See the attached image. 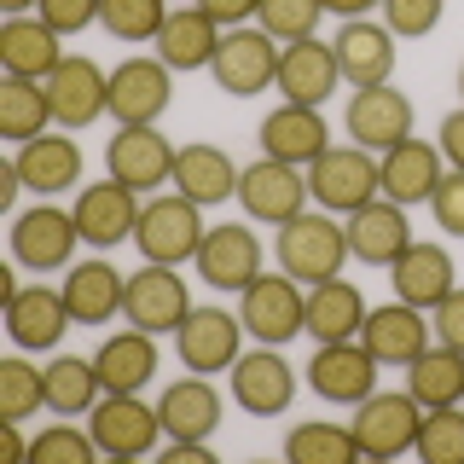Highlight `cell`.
I'll return each mask as SVG.
<instances>
[{
    "instance_id": "17",
    "label": "cell",
    "mask_w": 464,
    "mask_h": 464,
    "mask_svg": "<svg viewBox=\"0 0 464 464\" xmlns=\"http://www.w3.org/2000/svg\"><path fill=\"white\" fill-rule=\"evenodd\" d=\"M140 192L134 186H122V180H93V186H82L76 203H70V215H76V232H82V244H93V250H116V244H128L134 238V221H140Z\"/></svg>"
},
{
    "instance_id": "42",
    "label": "cell",
    "mask_w": 464,
    "mask_h": 464,
    "mask_svg": "<svg viewBox=\"0 0 464 464\" xmlns=\"http://www.w3.org/2000/svg\"><path fill=\"white\" fill-rule=\"evenodd\" d=\"M418 459L424 464H464V401L459 406H430L424 412Z\"/></svg>"
},
{
    "instance_id": "4",
    "label": "cell",
    "mask_w": 464,
    "mask_h": 464,
    "mask_svg": "<svg viewBox=\"0 0 464 464\" xmlns=\"http://www.w3.org/2000/svg\"><path fill=\"white\" fill-rule=\"evenodd\" d=\"M238 319L256 343L267 348H285L290 337L308 331V285L290 279V273H261L250 290H238Z\"/></svg>"
},
{
    "instance_id": "1",
    "label": "cell",
    "mask_w": 464,
    "mask_h": 464,
    "mask_svg": "<svg viewBox=\"0 0 464 464\" xmlns=\"http://www.w3.org/2000/svg\"><path fill=\"white\" fill-rule=\"evenodd\" d=\"M279 267L290 273V279H302V285H325V279H337L343 273V261H348V227H343V215H331V209H302L296 221H285L279 227Z\"/></svg>"
},
{
    "instance_id": "6",
    "label": "cell",
    "mask_w": 464,
    "mask_h": 464,
    "mask_svg": "<svg viewBox=\"0 0 464 464\" xmlns=\"http://www.w3.org/2000/svg\"><path fill=\"white\" fill-rule=\"evenodd\" d=\"M192 267L209 290H250L267 273V244H261L256 221H221L203 232Z\"/></svg>"
},
{
    "instance_id": "8",
    "label": "cell",
    "mask_w": 464,
    "mask_h": 464,
    "mask_svg": "<svg viewBox=\"0 0 464 464\" xmlns=\"http://www.w3.org/2000/svg\"><path fill=\"white\" fill-rule=\"evenodd\" d=\"M279 53L285 47L261 24H238V29H227V35H221L209 76L232 99H256V93H267V87L279 82Z\"/></svg>"
},
{
    "instance_id": "37",
    "label": "cell",
    "mask_w": 464,
    "mask_h": 464,
    "mask_svg": "<svg viewBox=\"0 0 464 464\" xmlns=\"http://www.w3.org/2000/svg\"><path fill=\"white\" fill-rule=\"evenodd\" d=\"M99 395H105V383H99V366H93V360H82V354H53L47 360V412H58V418H87Z\"/></svg>"
},
{
    "instance_id": "20",
    "label": "cell",
    "mask_w": 464,
    "mask_h": 464,
    "mask_svg": "<svg viewBox=\"0 0 464 464\" xmlns=\"http://www.w3.org/2000/svg\"><path fill=\"white\" fill-rule=\"evenodd\" d=\"M174 105V70L163 58H122L111 70V116L116 128L128 122H163V111Z\"/></svg>"
},
{
    "instance_id": "48",
    "label": "cell",
    "mask_w": 464,
    "mask_h": 464,
    "mask_svg": "<svg viewBox=\"0 0 464 464\" xmlns=\"http://www.w3.org/2000/svg\"><path fill=\"white\" fill-rule=\"evenodd\" d=\"M430 325H435V343H447V348L464 354V285L441 302V308H430Z\"/></svg>"
},
{
    "instance_id": "10",
    "label": "cell",
    "mask_w": 464,
    "mask_h": 464,
    "mask_svg": "<svg viewBox=\"0 0 464 464\" xmlns=\"http://www.w3.org/2000/svg\"><path fill=\"white\" fill-rule=\"evenodd\" d=\"M232 383V406L250 418H279L290 412V401H296V366L285 360V348H244L238 360H232L227 372Z\"/></svg>"
},
{
    "instance_id": "11",
    "label": "cell",
    "mask_w": 464,
    "mask_h": 464,
    "mask_svg": "<svg viewBox=\"0 0 464 464\" xmlns=\"http://www.w3.org/2000/svg\"><path fill=\"white\" fill-rule=\"evenodd\" d=\"M76 244H82L76 215L58 209L53 198H41L35 209L12 215V256H18V267H29V273H64L70 261H76Z\"/></svg>"
},
{
    "instance_id": "47",
    "label": "cell",
    "mask_w": 464,
    "mask_h": 464,
    "mask_svg": "<svg viewBox=\"0 0 464 464\" xmlns=\"http://www.w3.org/2000/svg\"><path fill=\"white\" fill-rule=\"evenodd\" d=\"M35 12H41V18H47V24L58 29V35L70 41V35H82L87 24H99V12H105V0H41Z\"/></svg>"
},
{
    "instance_id": "36",
    "label": "cell",
    "mask_w": 464,
    "mask_h": 464,
    "mask_svg": "<svg viewBox=\"0 0 464 464\" xmlns=\"http://www.w3.org/2000/svg\"><path fill=\"white\" fill-rule=\"evenodd\" d=\"M406 389H412V401L424 406H459L464 401V354L447 343H430L424 354L406 366Z\"/></svg>"
},
{
    "instance_id": "44",
    "label": "cell",
    "mask_w": 464,
    "mask_h": 464,
    "mask_svg": "<svg viewBox=\"0 0 464 464\" xmlns=\"http://www.w3.org/2000/svg\"><path fill=\"white\" fill-rule=\"evenodd\" d=\"M93 459H99L93 430H76V424H53L29 441V464H93Z\"/></svg>"
},
{
    "instance_id": "54",
    "label": "cell",
    "mask_w": 464,
    "mask_h": 464,
    "mask_svg": "<svg viewBox=\"0 0 464 464\" xmlns=\"http://www.w3.org/2000/svg\"><path fill=\"white\" fill-rule=\"evenodd\" d=\"M6 453H12V459H29V441L18 435V424H6Z\"/></svg>"
},
{
    "instance_id": "43",
    "label": "cell",
    "mask_w": 464,
    "mask_h": 464,
    "mask_svg": "<svg viewBox=\"0 0 464 464\" xmlns=\"http://www.w3.org/2000/svg\"><path fill=\"white\" fill-rule=\"evenodd\" d=\"M319 18H325V0H261V12H256V24L267 29L279 47H290V41H308Z\"/></svg>"
},
{
    "instance_id": "19",
    "label": "cell",
    "mask_w": 464,
    "mask_h": 464,
    "mask_svg": "<svg viewBox=\"0 0 464 464\" xmlns=\"http://www.w3.org/2000/svg\"><path fill=\"white\" fill-rule=\"evenodd\" d=\"M343 128H348V140H354V145H366V151L383 157L389 145L412 140V99H406L395 82H383V87H360V93H348Z\"/></svg>"
},
{
    "instance_id": "3",
    "label": "cell",
    "mask_w": 464,
    "mask_h": 464,
    "mask_svg": "<svg viewBox=\"0 0 464 464\" xmlns=\"http://www.w3.org/2000/svg\"><path fill=\"white\" fill-rule=\"evenodd\" d=\"M360 441V459H401V453H418V430H424V406L412 401V389H372L366 401L354 406L348 418Z\"/></svg>"
},
{
    "instance_id": "56",
    "label": "cell",
    "mask_w": 464,
    "mask_h": 464,
    "mask_svg": "<svg viewBox=\"0 0 464 464\" xmlns=\"http://www.w3.org/2000/svg\"><path fill=\"white\" fill-rule=\"evenodd\" d=\"M459 105H464V64H459Z\"/></svg>"
},
{
    "instance_id": "31",
    "label": "cell",
    "mask_w": 464,
    "mask_h": 464,
    "mask_svg": "<svg viewBox=\"0 0 464 464\" xmlns=\"http://www.w3.org/2000/svg\"><path fill=\"white\" fill-rule=\"evenodd\" d=\"M157 412H163L169 441H215L227 401L203 372H192V377H180V383H169L163 395H157Z\"/></svg>"
},
{
    "instance_id": "9",
    "label": "cell",
    "mask_w": 464,
    "mask_h": 464,
    "mask_svg": "<svg viewBox=\"0 0 464 464\" xmlns=\"http://www.w3.org/2000/svg\"><path fill=\"white\" fill-rule=\"evenodd\" d=\"M87 430H93V441H99L105 459H145V453H157V447L169 441L157 406H145L140 395H111V389L93 401Z\"/></svg>"
},
{
    "instance_id": "34",
    "label": "cell",
    "mask_w": 464,
    "mask_h": 464,
    "mask_svg": "<svg viewBox=\"0 0 464 464\" xmlns=\"http://www.w3.org/2000/svg\"><path fill=\"white\" fill-rule=\"evenodd\" d=\"M93 366H99V383H105L111 395H140V389L157 377V337L140 331V325L111 331V337L99 343Z\"/></svg>"
},
{
    "instance_id": "7",
    "label": "cell",
    "mask_w": 464,
    "mask_h": 464,
    "mask_svg": "<svg viewBox=\"0 0 464 464\" xmlns=\"http://www.w3.org/2000/svg\"><path fill=\"white\" fill-rule=\"evenodd\" d=\"M238 203H244V221H256V227H273V232H279L285 221H296L302 209H314L308 169L279 163V157H256V163H244Z\"/></svg>"
},
{
    "instance_id": "22",
    "label": "cell",
    "mask_w": 464,
    "mask_h": 464,
    "mask_svg": "<svg viewBox=\"0 0 464 464\" xmlns=\"http://www.w3.org/2000/svg\"><path fill=\"white\" fill-rule=\"evenodd\" d=\"M256 140H261V157H279V163L308 169L314 157L331 151V122H325L319 105H290V99H279V111L261 116Z\"/></svg>"
},
{
    "instance_id": "5",
    "label": "cell",
    "mask_w": 464,
    "mask_h": 464,
    "mask_svg": "<svg viewBox=\"0 0 464 464\" xmlns=\"http://www.w3.org/2000/svg\"><path fill=\"white\" fill-rule=\"evenodd\" d=\"M308 192L319 209L331 215H354L360 203L383 198V174H377V151H366V145H331L325 157H314L308 163Z\"/></svg>"
},
{
    "instance_id": "45",
    "label": "cell",
    "mask_w": 464,
    "mask_h": 464,
    "mask_svg": "<svg viewBox=\"0 0 464 464\" xmlns=\"http://www.w3.org/2000/svg\"><path fill=\"white\" fill-rule=\"evenodd\" d=\"M441 12L447 0H383V24L395 29L401 41H424L441 29Z\"/></svg>"
},
{
    "instance_id": "16",
    "label": "cell",
    "mask_w": 464,
    "mask_h": 464,
    "mask_svg": "<svg viewBox=\"0 0 464 464\" xmlns=\"http://www.w3.org/2000/svg\"><path fill=\"white\" fill-rule=\"evenodd\" d=\"M47 99H53V122L64 134H76V128L111 116V70H99L82 53H64V64L47 76Z\"/></svg>"
},
{
    "instance_id": "55",
    "label": "cell",
    "mask_w": 464,
    "mask_h": 464,
    "mask_svg": "<svg viewBox=\"0 0 464 464\" xmlns=\"http://www.w3.org/2000/svg\"><path fill=\"white\" fill-rule=\"evenodd\" d=\"M41 0H0V12H6V18H24V12H35Z\"/></svg>"
},
{
    "instance_id": "30",
    "label": "cell",
    "mask_w": 464,
    "mask_h": 464,
    "mask_svg": "<svg viewBox=\"0 0 464 464\" xmlns=\"http://www.w3.org/2000/svg\"><path fill=\"white\" fill-rule=\"evenodd\" d=\"M58 64H64V35H58L41 12H24V18L0 24V70H6V76L47 82Z\"/></svg>"
},
{
    "instance_id": "14",
    "label": "cell",
    "mask_w": 464,
    "mask_h": 464,
    "mask_svg": "<svg viewBox=\"0 0 464 464\" xmlns=\"http://www.w3.org/2000/svg\"><path fill=\"white\" fill-rule=\"evenodd\" d=\"M192 314V296H186V279L180 267H163V261H145L140 273H128V302H122V319L151 337H174L180 319Z\"/></svg>"
},
{
    "instance_id": "12",
    "label": "cell",
    "mask_w": 464,
    "mask_h": 464,
    "mask_svg": "<svg viewBox=\"0 0 464 464\" xmlns=\"http://www.w3.org/2000/svg\"><path fill=\"white\" fill-rule=\"evenodd\" d=\"M174 151H180V145L163 140L157 122H128V128H116V134L105 140V174L122 180V186H134L140 198H151L157 186H169Z\"/></svg>"
},
{
    "instance_id": "41",
    "label": "cell",
    "mask_w": 464,
    "mask_h": 464,
    "mask_svg": "<svg viewBox=\"0 0 464 464\" xmlns=\"http://www.w3.org/2000/svg\"><path fill=\"white\" fill-rule=\"evenodd\" d=\"M169 18V0H105L99 12V29L122 47H140V41H157V29Z\"/></svg>"
},
{
    "instance_id": "21",
    "label": "cell",
    "mask_w": 464,
    "mask_h": 464,
    "mask_svg": "<svg viewBox=\"0 0 464 464\" xmlns=\"http://www.w3.org/2000/svg\"><path fill=\"white\" fill-rule=\"evenodd\" d=\"M70 325H76V319H70V302H64V290H53V285H18L6 296V337L18 343L24 354L58 348Z\"/></svg>"
},
{
    "instance_id": "49",
    "label": "cell",
    "mask_w": 464,
    "mask_h": 464,
    "mask_svg": "<svg viewBox=\"0 0 464 464\" xmlns=\"http://www.w3.org/2000/svg\"><path fill=\"white\" fill-rule=\"evenodd\" d=\"M435 145H441L447 169H464V105L441 116V128H435Z\"/></svg>"
},
{
    "instance_id": "51",
    "label": "cell",
    "mask_w": 464,
    "mask_h": 464,
    "mask_svg": "<svg viewBox=\"0 0 464 464\" xmlns=\"http://www.w3.org/2000/svg\"><path fill=\"white\" fill-rule=\"evenodd\" d=\"M163 464H215V447L209 441H169Z\"/></svg>"
},
{
    "instance_id": "13",
    "label": "cell",
    "mask_w": 464,
    "mask_h": 464,
    "mask_svg": "<svg viewBox=\"0 0 464 464\" xmlns=\"http://www.w3.org/2000/svg\"><path fill=\"white\" fill-rule=\"evenodd\" d=\"M244 319L238 314H227V308H192L180 319V331H174V354H180V366L186 372H203V377H215V372H232V360L244 354Z\"/></svg>"
},
{
    "instance_id": "26",
    "label": "cell",
    "mask_w": 464,
    "mask_h": 464,
    "mask_svg": "<svg viewBox=\"0 0 464 464\" xmlns=\"http://www.w3.org/2000/svg\"><path fill=\"white\" fill-rule=\"evenodd\" d=\"M360 343L377 354V366H412L418 354L435 343V325L424 308H412V302H383V308L366 314V325H360Z\"/></svg>"
},
{
    "instance_id": "50",
    "label": "cell",
    "mask_w": 464,
    "mask_h": 464,
    "mask_svg": "<svg viewBox=\"0 0 464 464\" xmlns=\"http://www.w3.org/2000/svg\"><path fill=\"white\" fill-rule=\"evenodd\" d=\"M192 6H203L221 29H238V24H250L261 12V0H192Z\"/></svg>"
},
{
    "instance_id": "39",
    "label": "cell",
    "mask_w": 464,
    "mask_h": 464,
    "mask_svg": "<svg viewBox=\"0 0 464 464\" xmlns=\"http://www.w3.org/2000/svg\"><path fill=\"white\" fill-rule=\"evenodd\" d=\"M285 459L290 464H354L360 441L348 424H331V418H302V424L285 430Z\"/></svg>"
},
{
    "instance_id": "40",
    "label": "cell",
    "mask_w": 464,
    "mask_h": 464,
    "mask_svg": "<svg viewBox=\"0 0 464 464\" xmlns=\"http://www.w3.org/2000/svg\"><path fill=\"white\" fill-rule=\"evenodd\" d=\"M47 406V372H35L24 354L0 360V424H24Z\"/></svg>"
},
{
    "instance_id": "38",
    "label": "cell",
    "mask_w": 464,
    "mask_h": 464,
    "mask_svg": "<svg viewBox=\"0 0 464 464\" xmlns=\"http://www.w3.org/2000/svg\"><path fill=\"white\" fill-rule=\"evenodd\" d=\"M53 122V99H47V82H24V76H6L0 82V140L24 145V140H41Z\"/></svg>"
},
{
    "instance_id": "32",
    "label": "cell",
    "mask_w": 464,
    "mask_h": 464,
    "mask_svg": "<svg viewBox=\"0 0 464 464\" xmlns=\"http://www.w3.org/2000/svg\"><path fill=\"white\" fill-rule=\"evenodd\" d=\"M18 174H24V192L35 198H64V192H82V145L58 128V134H41V140H24L18 145Z\"/></svg>"
},
{
    "instance_id": "25",
    "label": "cell",
    "mask_w": 464,
    "mask_h": 464,
    "mask_svg": "<svg viewBox=\"0 0 464 464\" xmlns=\"http://www.w3.org/2000/svg\"><path fill=\"white\" fill-rule=\"evenodd\" d=\"M238 180H244V169L232 163L221 145H209V140H186L180 151H174V174H169V186H174L180 198H192L198 209L232 203V198H238Z\"/></svg>"
},
{
    "instance_id": "15",
    "label": "cell",
    "mask_w": 464,
    "mask_h": 464,
    "mask_svg": "<svg viewBox=\"0 0 464 464\" xmlns=\"http://www.w3.org/2000/svg\"><path fill=\"white\" fill-rule=\"evenodd\" d=\"M308 389L325 406H360L377 389V354L360 337L348 343H319L308 360Z\"/></svg>"
},
{
    "instance_id": "52",
    "label": "cell",
    "mask_w": 464,
    "mask_h": 464,
    "mask_svg": "<svg viewBox=\"0 0 464 464\" xmlns=\"http://www.w3.org/2000/svg\"><path fill=\"white\" fill-rule=\"evenodd\" d=\"M325 12H337V18H372V12H383V0H325Z\"/></svg>"
},
{
    "instance_id": "27",
    "label": "cell",
    "mask_w": 464,
    "mask_h": 464,
    "mask_svg": "<svg viewBox=\"0 0 464 464\" xmlns=\"http://www.w3.org/2000/svg\"><path fill=\"white\" fill-rule=\"evenodd\" d=\"M279 99H290V105H319L325 111V99L343 87V70H337V47L331 41H290V47L279 53Z\"/></svg>"
},
{
    "instance_id": "23",
    "label": "cell",
    "mask_w": 464,
    "mask_h": 464,
    "mask_svg": "<svg viewBox=\"0 0 464 464\" xmlns=\"http://www.w3.org/2000/svg\"><path fill=\"white\" fill-rule=\"evenodd\" d=\"M221 35L227 29L209 18L203 6H192V0H180V6H169V18L163 29H157V58L174 70V76H198V70H209L215 64V47H221Z\"/></svg>"
},
{
    "instance_id": "2",
    "label": "cell",
    "mask_w": 464,
    "mask_h": 464,
    "mask_svg": "<svg viewBox=\"0 0 464 464\" xmlns=\"http://www.w3.org/2000/svg\"><path fill=\"white\" fill-rule=\"evenodd\" d=\"M203 209L192 198H180L169 186V192H151L140 203V221H134V250L140 261H163V267H186V261L198 256L203 244Z\"/></svg>"
},
{
    "instance_id": "53",
    "label": "cell",
    "mask_w": 464,
    "mask_h": 464,
    "mask_svg": "<svg viewBox=\"0 0 464 464\" xmlns=\"http://www.w3.org/2000/svg\"><path fill=\"white\" fill-rule=\"evenodd\" d=\"M18 192H24V174H18V163H6V169H0V209H12Z\"/></svg>"
},
{
    "instance_id": "33",
    "label": "cell",
    "mask_w": 464,
    "mask_h": 464,
    "mask_svg": "<svg viewBox=\"0 0 464 464\" xmlns=\"http://www.w3.org/2000/svg\"><path fill=\"white\" fill-rule=\"evenodd\" d=\"M64 302H70V319L76 325H111L116 314H122V302H128V279L111 267L105 256H93V261H70L64 267Z\"/></svg>"
},
{
    "instance_id": "18",
    "label": "cell",
    "mask_w": 464,
    "mask_h": 464,
    "mask_svg": "<svg viewBox=\"0 0 464 464\" xmlns=\"http://www.w3.org/2000/svg\"><path fill=\"white\" fill-rule=\"evenodd\" d=\"M395 29H389L383 18H348L337 35H331V47H337V70H343V82L354 87H383V82H395Z\"/></svg>"
},
{
    "instance_id": "24",
    "label": "cell",
    "mask_w": 464,
    "mask_h": 464,
    "mask_svg": "<svg viewBox=\"0 0 464 464\" xmlns=\"http://www.w3.org/2000/svg\"><path fill=\"white\" fill-rule=\"evenodd\" d=\"M348 227V256L366 261V267H395L401 250L412 244V221H406V203L395 198H372L354 215H343Z\"/></svg>"
},
{
    "instance_id": "46",
    "label": "cell",
    "mask_w": 464,
    "mask_h": 464,
    "mask_svg": "<svg viewBox=\"0 0 464 464\" xmlns=\"http://www.w3.org/2000/svg\"><path fill=\"white\" fill-rule=\"evenodd\" d=\"M430 215L447 238H464V169L441 174V186H435V198H430Z\"/></svg>"
},
{
    "instance_id": "28",
    "label": "cell",
    "mask_w": 464,
    "mask_h": 464,
    "mask_svg": "<svg viewBox=\"0 0 464 464\" xmlns=\"http://www.w3.org/2000/svg\"><path fill=\"white\" fill-rule=\"evenodd\" d=\"M377 174H383V198L418 209V203L435 198V186H441V174H447V157H441V145H435V140H418L412 134V140L389 145V151L377 157Z\"/></svg>"
},
{
    "instance_id": "35",
    "label": "cell",
    "mask_w": 464,
    "mask_h": 464,
    "mask_svg": "<svg viewBox=\"0 0 464 464\" xmlns=\"http://www.w3.org/2000/svg\"><path fill=\"white\" fill-rule=\"evenodd\" d=\"M366 296H360V285H348L343 273L325 285H308V337L314 343H348L360 337V325H366Z\"/></svg>"
},
{
    "instance_id": "29",
    "label": "cell",
    "mask_w": 464,
    "mask_h": 464,
    "mask_svg": "<svg viewBox=\"0 0 464 464\" xmlns=\"http://www.w3.org/2000/svg\"><path fill=\"white\" fill-rule=\"evenodd\" d=\"M389 285H395L401 302H412V308L430 314V308H441V302L459 290V267H453V256H447V244L412 238L401 250V261L389 267Z\"/></svg>"
}]
</instances>
